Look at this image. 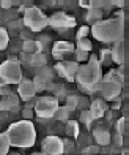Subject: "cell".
I'll return each instance as SVG.
<instances>
[{
  "label": "cell",
  "mask_w": 129,
  "mask_h": 155,
  "mask_svg": "<svg viewBox=\"0 0 129 155\" xmlns=\"http://www.w3.org/2000/svg\"><path fill=\"white\" fill-rule=\"evenodd\" d=\"M90 32L98 41H102V43H117L118 40H123V33H124L123 13L117 15V18L99 21V22L93 24Z\"/></svg>",
  "instance_id": "1"
},
{
  "label": "cell",
  "mask_w": 129,
  "mask_h": 155,
  "mask_svg": "<svg viewBox=\"0 0 129 155\" xmlns=\"http://www.w3.org/2000/svg\"><path fill=\"white\" fill-rule=\"evenodd\" d=\"M74 81H77L80 89L87 94H93L99 89V84L102 81V70L96 55L88 57L87 65H79Z\"/></svg>",
  "instance_id": "2"
},
{
  "label": "cell",
  "mask_w": 129,
  "mask_h": 155,
  "mask_svg": "<svg viewBox=\"0 0 129 155\" xmlns=\"http://www.w3.org/2000/svg\"><path fill=\"white\" fill-rule=\"evenodd\" d=\"M6 136L10 139V144L14 147H32L36 141V130H35V125L30 120H19L14 122L8 127V130L5 131Z\"/></svg>",
  "instance_id": "3"
},
{
  "label": "cell",
  "mask_w": 129,
  "mask_h": 155,
  "mask_svg": "<svg viewBox=\"0 0 129 155\" xmlns=\"http://www.w3.org/2000/svg\"><path fill=\"white\" fill-rule=\"evenodd\" d=\"M0 78L5 81V84H19L22 81V68L20 63L11 57L0 63Z\"/></svg>",
  "instance_id": "4"
},
{
  "label": "cell",
  "mask_w": 129,
  "mask_h": 155,
  "mask_svg": "<svg viewBox=\"0 0 129 155\" xmlns=\"http://www.w3.org/2000/svg\"><path fill=\"white\" fill-rule=\"evenodd\" d=\"M24 25H27L32 32H39L47 27V16L38 6H28L24 11Z\"/></svg>",
  "instance_id": "5"
},
{
  "label": "cell",
  "mask_w": 129,
  "mask_h": 155,
  "mask_svg": "<svg viewBox=\"0 0 129 155\" xmlns=\"http://www.w3.org/2000/svg\"><path fill=\"white\" fill-rule=\"evenodd\" d=\"M57 109H58V98L55 97H41L35 103V112L39 119L54 117Z\"/></svg>",
  "instance_id": "6"
},
{
  "label": "cell",
  "mask_w": 129,
  "mask_h": 155,
  "mask_svg": "<svg viewBox=\"0 0 129 155\" xmlns=\"http://www.w3.org/2000/svg\"><path fill=\"white\" fill-rule=\"evenodd\" d=\"M98 90L102 94L104 100H113V98H117L120 95V92H121V82L105 78V79L101 81Z\"/></svg>",
  "instance_id": "7"
},
{
  "label": "cell",
  "mask_w": 129,
  "mask_h": 155,
  "mask_svg": "<svg viewBox=\"0 0 129 155\" xmlns=\"http://www.w3.org/2000/svg\"><path fill=\"white\" fill-rule=\"evenodd\" d=\"M42 153L46 155H63L64 153V141L58 136H47L42 141Z\"/></svg>",
  "instance_id": "8"
},
{
  "label": "cell",
  "mask_w": 129,
  "mask_h": 155,
  "mask_svg": "<svg viewBox=\"0 0 129 155\" xmlns=\"http://www.w3.org/2000/svg\"><path fill=\"white\" fill-rule=\"evenodd\" d=\"M47 25L54 29H71L76 25V19L73 16H68L66 13H55L51 18H47Z\"/></svg>",
  "instance_id": "9"
},
{
  "label": "cell",
  "mask_w": 129,
  "mask_h": 155,
  "mask_svg": "<svg viewBox=\"0 0 129 155\" xmlns=\"http://www.w3.org/2000/svg\"><path fill=\"white\" fill-rule=\"evenodd\" d=\"M54 70L58 73V76L64 78L66 81H74L77 70H79V63L77 62H60L54 67Z\"/></svg>",
  "instance_id": "10"
},
{
  "label": "cell",
  "mask_w": 129,
  "mask_h": 155,
  "mask_svg": "<svg viewBox=\"0 0 129 155\" xmlns=\"http://www.w3.org/2000/svg\"><path fill=\"white\" fill-rule=\"evenodd\" d=\"M36 94V90H35V86H33V81L30 79H22L19 84H17V95L20 100L24 101H28L32 100Z\"/></svg>",
  "instance_id": "11"
},
{
  "label": "cell",
  "mask_w": 129,
  "mask_h": 155,
  "mask_svg": "<svg viewBox=\"0 0 129 155\" xmlns=\"http://www.w3.org/2000/svg\"><path fill=\"white\" fill-rule=\"evenodd\" d=\"M110 57H112V62L118 63V65H123V62H124V41L123 40H118L117 43H113Z\"/></svg>",
  "instance_id": "12"
},
{
  "label": "cell",
  "mask_w": 129,
  "mask_h": 155,
  "mask_svg": "<svg viewBox=\"0 0 129 155\" xmlns=\"http://www.w3.org/2000/svg\"><path fill=\"white\" fill-rule=\"evenodd\" d=\"M74 51V46L68 43V41H57V43L54 45L52 48V54H54V57L55 59H63V55L64 54H69V52H73Z\"/></svg>",
  "instance_id": "13"
},
{
  "label": "cell",
  "mask_w": 129,
  "mask_h": 155,
  "mask_svg": "<svg viewBox=\"0 0 129 155\" xmlns=\"http://www.w3.org/2000/svg\"><path fill=\"white\" fill-rule=\"evenodd\" d=\"M93 138H95L98 146H107L110 143V139H112L110 133L107 131L105 128H96L95 131H93Z\"/></svg>",
  "instance_id": "14"
},
{
  "label": "cell",
  "mask_w": 129,
  "mask_h": 155,
  "mask_svg": "<svg viewBox=\"0 0 129 155\" xmlns=\"http://www.w3.org/2000/svg\"><path fill=\"white\" fill-rule=\"evenodd\" d=\"M105 109H107V106H105V103H104L102 100H95V101H91L88 111L91 112L93 119H99V117L104 116Z\"/></svg>",
  "instance_id": "15"
},
{
  "label": "cell",
  "mask_w": 129,
  "mask_h": 155,
  "mask_svg": "<svg viewBox=\"0 0 129 155\" xmlns=\"http://www.w3.org/2000/svg\"><path fill=\"white\" fill-rule=\"evenodd\" d=\"M22 49H24L25 54H35L36 49H41V45L35 40H25L24 45H22Z\"/></svg>",
  "instance_id": "16"
},
{
  "label": "cell",
  "mask_w": 129,
  "mask_h": 155,
  "mask_svg": "<svg viewBox=\"0 0 129 155\" xmlns=\"http://www.w3.org/2000/svg\"><path fill=\"white\" fill-rule=\"evenodd\" d=\"M10 139L6 136V133H0V155H8L10 152Z\"/></svg>",
  "instance_id": "17"
},
{
  "label": "cell",
  "mask_w": 129,
  "mask_h": 155,
  "mask_svg": "<svg viewBox=\"0 0 129 155\" xmlns=\"http://www.w3.org/2000/svg\"><path fill=\"white\" fill-rule=\"evenodd\" d=\"M87 21H88V22H93V24L102 21V11L101 10H95V8H90L88 13H87Z\"/></svg>",
  "instance_id": "18"
},
{
  "label": "cell",
  "mask_w": 129,
  "mask_h": 155,
  "mask_svg": "<svg viewBox=\"0 0 129 155\" xmlns=\"http://www.w3.org/2000/svg\"><path fill=\"white\" fill-rule=\"evenodd\" d=\"M33 86L36 92H42V90H46L49 87V84H47V79H44L42 76H36L33 79Z\"/></svg>",
  "instance_id": "19"
},
{
  "label": "cell",
  "mask_w": 129,
  "mask_h": 155,
  "mask_svg": "<svg viewBox=\"0 0 129 155\" xmlns=\"http://www.w3.org/2000/svg\"><path fill=\"white\" fill-rule=\"evenodd\" d=\"M69 114H71V111H69L66 106H58V109L55 111L54 117L57 119V120H68Z\"/></svg>",
  "instance_id": "20"
},
{
  "label": "cell",
  "mask_w": 129,
  "mask_h": 155,
  "mask_svg": "<svg viewBox=\"0 0 129 155\" xmlns=\"http://www.w3.org/2000/svg\"><path fill=\"white\" fill-rule=\"evenodd\" d=\"M8 43H10V35H8V32H6V29H3V27H0V51L6 49Z\"/></svg>",
  "instance_id": "21"
},
{
  "label": "cell",
  "mask_w": 129,
  "mask_h": 155,
  "mask_svg": "<svg viewBox=\"0 0 129 155\" xmlns=\"http://www.w3.org/2000/svg\"><path fill=\"white\" fill-rule=\"evenodd\" d=\"M33 65H39V67H42L46 63V55L42 54L41 51H36L35 54H32V60H30Z\"/></svg>",
  "instance_id": "22"
},
{
  "label": "cell",
  "mask_w": 129,
  "mask_h": 155,
  "mask_svg": "<svg viewBox=\"0 0 129 155\" xmlns=\"http://www.w3.org/2000/svg\"><path fill=\"white\" fill-rule=\"evenodd\" d=\"M91 41L88 38H82V40H77V49H80V51H85V52H88L91 51Z\"/></svg>",
  "instance_id": "23"
},
{
  "label": "cell",
  "mask_w": 129,
  "mask_h": 155,
  "mask_svg": "<svg viewBox=\"0 0 129 155\" xmlns=\"http://www.w3.org/2000/svg\"><path fill=\"white\" fill-rule=\"evenodd\" d=\"M66 133L68 135H73V136H79V125L74 120H69L66 125Z\"/></svg>",
  "instance_id": "24"
},
{
  "label": "cell",
  "mask_w": 129,
  "mask_h": 155,
  "mask_svg": "<svg viewBox=\"0 0 129 155\" xmlns=\"http://www.w3.org/2000/svg\"><path fill=\"white\" fill-rule=\"evenodd\" d=\"M77 104H79V97L73 95V97H68L66 98V108L69 111H73L74 108H77Z\"/></svg>",
  "instance_id": "25"
},
{
  "label": "cell",
  "mask_w": 129,
  "mask_h": 155,
  "mask_svg": "<svg viewBox=\"0 0 129 155\" xmlns=\"http://www.w3.org/2000/svg\"><path fill=\"white\" fill-rule=\"evenodd\" d=\"M80 120L87 125V127H90L91 125V122H93V116H91V112L87 109V111H82V114H80Z\"/></svg>",
  "instance_id": "26"
},
{
  "label": "cell",
  "mask_w": 129,
  "mask_h": 155,
  "mask_svg": "<svg viewBox=\"0 0 129 155\" xmlns=\"http://www.w3.org/2000/svg\"><path fill=\"white\" fill-rule=\"evenodd\" d=\"M6 101L10 103V106L14 109V108H17V104H19V97L17 95H14V94H10V95H6V97H3Z\"/></svg>",
  "instance_id": "27"
},
{
  "label": "cell",
  "mask_w": 129,
  "mask_h": 155,
  "mask_svg": "<svg viewBox=\"0 0 129 155\" xmlns=\"http://www.w3.org/2000/svg\"><path fill=\"white\" fill-rule=\"evenodd\" d=\"M126 125H127L126 117H121L120 120L117 122V131H118V135H124V133H126Z\"/></svg>",
  "instance_id": "28"
},
{
  "label": "cell",
  "mask_w": 129,
  "mask_h": 155,
  "mask_svg": "<svg viewBox=\"0 0 129 155\" xmlns=\"http://www.w3.org/2000/svg\"><path fill=\"white\" fill-rule=\"evenodd\" d=\"M88 33H90V27L83 25V27H80V29H79V32H77V35H76V38H77V40L87 38V35H88Z\"/></svg>",
  "instance_id": "29"
},
{
  "label": "cell",
  "mask_w": 129,
  "mask_h": 155,
  "mask_svg": "<svg viewBox=\"0 0 129 155\" xmlns=\"http://www.w3.org/2000/svg\"><path fill=\"white\" fill-rule=\"evenodd\" d=\"M112 62V57H110V51H102L101 52V62L99 63H104V65H109V63Z\"/></svg>",
  "instance_id": "30"
},
{
  "label": "cell",
  "mask_w": 129,
  "mask_h": 155,
  "mask_svg": "<svg viewBox=\"0 0 129 155\" xmlns=\"http://www.w3.org/2000/svg\"><path fill=\"white\" fill-rule=\"evenodd\" d=\"M76 57L79 62H83V60H87L88 59V52H85V51H80V49H77L76 51Z\"/></svg>",
  "instance_id": "31"
},
{
  "label": "cell",
  "mask_w": 129,
  "mask_h": 155,
  "mask_svg": "<svg viewBox=\"0 0 129 155\" xmlns=\"http://www.w3.org/2000/svg\"><path fill=\"white\" fill-rule=\"evenodd\" d=\"M10 109H13L10 106V103L6 101L5 98H2V100H0V111H10Z\"/></svg>",
  "instance_id": "32"
},
{
  "label": "cell",
  "mask_w": 129,
  "mask_h": 155,
  "mask_svg": "<svg viewBox=\"0 0 129 155\" xmlns=\"http://www.w3.org/2000/svg\"><path fill=\"white\" fill-rule=\"evenodd\" d=\"M10 94H13V92H11V89L8 86H0V95L6 97V95H10Z\"/></svg>",
  "instance_id": "33"
},
{
  "label": "cell",
  "mask_w": 129,
  "mask_h": 155,
  "mask_svg": "<svg viewBox=\"0 0 129 155\" xmlns=\"http://www.w3.org/2000/svg\"><path fill=\"white\" fill-rule=\"evenodd\" d=\"M0 6L5 8V10H10L13 6V2H11V0H2V2H0Z\"/></svg>",
  "instance_id": "34"
},
{
  "label": "cell",
  "mask_w": 129,
  "mask_h": 155,
  "mask_svg": "<svg viewBox=\"0 0 129 155\" xmlns=\"http://www.w3.org/2000/svg\"><path fill=\"white\" fill-rule=\"evenodd\" d=\"M22 116L25 117V120H30V117H33V112H32V109H24Z\"/></svg>",
  "instance_id": "35"
},
{
  "label": "cell",
  "mask_w": 129,
  "mask_h": 155,
  "mask_svg": "<svg viewBox=\"0 0 129 155\" xmlns=\"http://www.w3.org/2000/svg\"><path fill=\"white\" fill-rule=\"evenodd\" d=\"M98 150H99V147L98 146H93V147H88L85 152H87V153H98Z\"/></svg>",
  "instance_id": "36"
},
{
  "label": "cell",
  "mask_w": 129,
  "mask_h": 155,
  "mask_svg": "<svg viewBox=\"0 0 129 155\" xmlns=\"http://www.w3.org/2000/svg\"><path fill=\"white\" fill-rule=\"evenodd\" d=\"M110 3H113V5L120 6V8H123V6H124V2H123V0H118V2H110Z\"/></svg>",
  "instance_id": "37"
},
{
  "label": "cell",
  "mask_w": 129,
  "mask_h": 155,
  "mask_svg": "<svg viewBox=\"0 0 129 155\" xmlns=\"http://www.w3.org/2000/svg\"><path fill=\"white\" fill-rule=\"evenodd\" d=\"M121 141H123V139H121V135H117V136H115V143H117L118 146H121Z\"/></svg>",
  "instance_id": "38"
},
{
  "label": "cell",
  "mask_w": 129,
  "mask_h": 155,
  "mask_svg": "<svg viewBox=\"0 0 129 155\" xmlns=\"http://www.w3.org/2000/svg\"><path fill=\"white\" fill-rule=\"evenodd\" d=\"M80 6H85V8L90 10V2H83V0H82V2H80Z\"/></svg>",
  "instance_id": "39"
},
{
  "label": "cell",
  "mask_w": 129,
  "mask_h": 155,
  "mask_svg": "<svg viewBox=\"0 0 129 155\" xmlns=\"http://www.w3.org/2000/svg\"><path fill=\"white\" fill-rule=\"evenodd\" d=\"M32 155H46V153H41V152H36V153H32Z\"/></svg>",
  "instance_id": "40"
},
{
  "label": "cell",
  "mask_w": 129,
  "mask_h": 155,
  "mask_svg": "<svg viewBox=\"0 0 129 155\" xmlns=\"http://www.w3.org/2000/svg\"><path fill=\"white\" fill-rule=\"evenodd\" d=\"M10 155H19V153H16V152H14V153H10Z\"/></svg>",
  "instance_id": "41"
}]
</instances>
